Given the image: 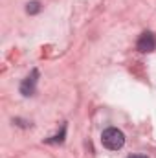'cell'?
<instances>
[{
	"label": "cell",
	"mask_w": 156,
	"mask_h": 158,
	"mask_svg": "<svg viewBox=\"0 0 156 158\" xmlns=\"http://www.w3.org/2000/svg\"><path fill=\"white\" fill-rule=\"evenodd\" d=\"M26 11H28L30 15L39 13V11H40V4H39V2H30V4H28V7H26Z\"/></svg>",
	"instance_id": "obj_4"
},
{
	"label": "cell",
	"mask_w": 156,
	"mask_h": 158,
	"mask_svg": "<svg viewBox=\"0 0 156 158\" xmlns=\"http://www.w3.org/2000/svg\"><path fill=\"white\" fill-rule=\"evenodd\" d=\"M127 158H147V156H143V155H130V156H127Z\"/></svg>",
	"instance_id": "obj_5"
},
{
	"label": "cell",
	"mask_w": 156,
	"mask_h": 158,
	"mask_svg": "<svg viewBox=\"0 0 156 158\" xmlns=\"http://www.w3.org/2000/svg\"><path fill=\"white\" fill-rule=\"evenodd\" d=\"M136 48H138V52H142V53H151V52H154L156 35L153 31H143V33L140 35L138 42H136Z\"/></svg>",
	"instance_id": "obj_2"
},
{
	"label": "cell",
	"mask_w": 156,
	"mask_h": 158,
	"mask_svg": "<svg viewBox=\"0 0 156 158\" xmlns=\"http://www.w3.org/2000/svg\"><path fill=\"white\" fill-rule=\"evenodd\" d=\"M37 77H39V72H37V70H33V72H31V76H28V77L22 81V85H20V92H22L24 96H31V94L35 92Z\"/></svg>",
	"instance_id": "obj_3"
},
{
	"label": "cell",
	"mask_w": 156,
	"mask_h": 158,
	"mask_svg": "<svg viewBox=\"0 0 156 158\" xmlns=\"http://www.w3.org/2000/svg\"><path fill=\"white\" fill-rule=\"evenodd\" d=\"M101 143L110 151H117V149H121L125 145V134L116 127H109L101 134Z\"/></svg>",
	"instance_id": "obj_1"
}]
</instances>
